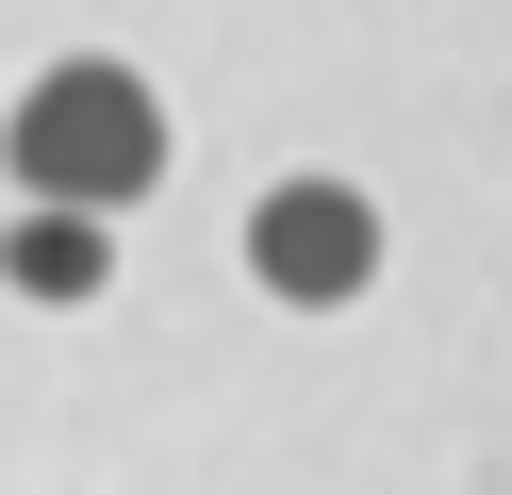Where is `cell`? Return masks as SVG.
<instances>
[{
	"label": "cell",
	"mask_w": 512,
	"mask_h": 495,
	"mask_svg": "<svg viewBox=\"0 0 512 495\" xmlns=\"http://www.w3.org/2000/svg\"><path fill=\"white\" fill-rule=\"evenodd\" d=\"M17 182H34L50 215H133V198L166 182V99L116 50L34 66V99H17Z\"/></svg>",
	"instance_id": "obj_1"
},
{
	"label": "cell",
	"mask_w": 512,
	"mask_h": 495,
	"mask_svg": "<svg viewBox=\"0 0 512 495\" xmlns=\"http://www.w3.org/2000/svg\"><path fill=\"white\" fill-rule=\"evenodd\" d=\"M364 264H380L364 182H265V198H248V281H265V297L331 314V297H364Z\"/></svg>",
	"instance_id": "obj_2"
},
{
	"label": "cell",
	"mask_w": 512,
	"mask_h": 495,
	"mask_svg": "<svg viewBox=\"0 0 512 495\" xmlns=\"http://www.w3.org/2000/svg\"><path fill=\"white\" fill-rule=\"evenodd\" d=\"M100 215H50V198H34V215H17V231H0V281H17V297H100Z\"/></svg>",
	"instance_id": "obj_3"
}]
</instances>
